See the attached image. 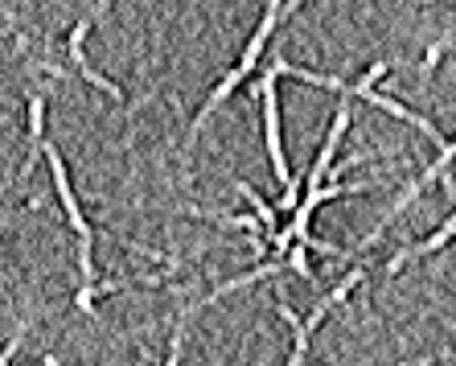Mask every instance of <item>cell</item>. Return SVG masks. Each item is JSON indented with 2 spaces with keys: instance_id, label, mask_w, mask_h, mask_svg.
Segmentation results:
<instances>
[{
  "instance_id": "obj_1",
  "label": "cell",
  "mask_w": 456,
  "mask_h": 366,
  "mask_svg": "<svg viewBox=\"0 0 456 366\" xmlns=\"http://www.w3.org/2000/svg\"><path fill=\"white\" fill-rule=\"evenodd\" d=\"M284 21V0H267V9H264V21H259V29L251 33V42H247V50H243V58H239V66H234L231 75L223 78V83L210 91V99L202 103V111L193 116V124H190V136H185V149H193V141H198V132L206 128V119L214 116V111L223 108L226 99L239 91V86L247 83V78L255 75V66H259V58H264V50H267V42H272V33H276V25Z\"/></svg>"
},
{
  "instance_id": "obj_2",
  "label": "cell",
  "mask_w": 456,
  "mask_h": 366,
  "mask_svg": "<svg viewBox=\"0 0 456 366\" xmlns=\"http://www.w3.org/2000/svg\"><path fill=\"white\" fill-rule=\"evenodd\" d=\"M255 95H259V108H264V144H267V157H272V169H276V182L284 185L280 194V210L292 215L300 202V185L292 182L288 173V157H284V141H280V95H276V70L264 75L255 83Z\"/></svg>"
},
{
  "instance_id": "obj_3",
  "label": "cell",
  "mask_w": 456,
  "mask_h": 366,
  "mask_svg": "<svg viewBox=\"0 0 456 366\" xmlns=\"http://www.w3.org/2000/svg\"><path fill=\"white\" fill-rule=\"evenodd\" d=\"M107 4H111V0H99L95 9L86 12L83 21H78L75 29H70V42H66V50H70V62H75V70L86 78V83H91V86H99V91H103L107 99H116V103H124V91H119V86L111 83V78H103V75H99L95 66L86 62V50H83V45H86V37H91V29H95V25H99V17H103V12H107Z\"/></svg>"
},
{
  "instance_id": "obj_4",
  "label": "cell",
  "mask_w": 456,
  "mask_h": 366,
  "mask_svg": "<svg viewBox=\"0 0 456 366\" xmlns=\"http://www.w3.org/2000/svg\"><path fill=\"white\" fill-rule=\"evenodd\" d=\"M45 161H50L53 194H58V202H62V210H66V223L75 226L78 239H95V231H91V223H86V215H83V206H78V198H75V185H70V177H66L62 152L53 149V144H45Z\"/></svg>"
},
{
  "instance_id": "obj_5",
  "label": "cell",
  "mask_w": 456,
  "mask_h": 366,
  "mask_svg": "<svg viewBox=\"0 0 456 366\" xmlns=\"http://www.w3.org/2000/svg\"><path fill=\"white\" fill-rule=\"evenodd\" d=\"M350 103H341L338 111H333V128H330V136H325V144H321V152H317V161H313V169H308V177H305V190H313V185H321L325 182V169L333 165V157H338V149H341V136L350 132Z\"/></svg>"
},
{
  "instance_id": "obj_6",
  "label": "cell",
  "mask_w": 456,
  "mask_h": 366,
  "mask_svg": "<svg viewBox=\"0 0 456 366\" xmlns=\"http://www.w3.org/2000/svg\"><path fill=\"white\" fill-rule=\"evenodd\" d=\"M362 103H370V108H379V111H387V116H395V119H403V124H411L415 132H424V136L436 144V149L444 144V136H440V128H436L432 119H428V116H419V111H411V108H407V103H399V99L382 95L379 86H374V91H366V95H362Z\"/></svg>"
},
{
  "instance_id": "obj_7",
  "label": "cell",
  "mask_w": 456,
  "mask_h": 366,
  "mask_svg": "<svg viewBox=\"0 0 456 366\" xmlns=\"http://www.w3.org/2000/svg\"><path fill=\"white\" fill-rule=\"evenodd\" d=\"M452 239H456V210H452V215H448L440 226H436V231H432V235H428V239H419V243H411V248H403V251H395V256L387 259V272H391V276H395V272H403L407 264H411V259H419V256H432V251L448 248Z\"/></svg>"
},
{
  "instance_id": "obj_8",
  "label": "cell",
  "mask_w": 456,
  "mask_h": 366,
  "mask_svg": "<svg viewBox=\"0 0 456 366\" xmlns=\"http://www.w3.org/2000/svg\"><path fill=\"white\" fill-rule=\"evenodd\" d=\"M362 281H366V272H362V268H354V272H350V276H341V281H338V289H333V292H330V297H325V301H321V305H317V313H313V317H308V321H305L308 338H313V329H317V325H321V321H325V317H330V313H333V309H338V305H341V301H346V297H350V292H354V289H358V284H362Z\"/></svg>"
},
{
  "instance_id": "obj_9",
  "label": "cell",
  "mask_w": 456,
  "mask_h": 366,
  "mask_svg": "<svg viewBox=\"0 0 456 366\" xmlns=\"http://www.w3.org/2000/svg\"><path fill=\"white\" fill-rule=\"evenodd\" d=\"M276 313L288 321V329H292V354H288V362L300 366L308 358V329H305V321L292 313V305H288V301H276Z\"/></svg>"
},
{
  "instance_id": "obj_10",
  "label": "cell",
  "mask_w": 456,
  "mask_h": 366,
  "mask_svg": "<svg viewBox=\"0 0 456 366\" xmlns=\"http://www.w3.org/2000/svg\"><path fill=\"white\" fill-rule=\"evenodd\" d=\"M239 194H243L247 202L255 206V215H259V223H264V235H267V239L276 235V231H280V215H276V206H272V202H264V198L255 194V190H251V185H247V182H239Z\"/></svg>"
},
{
  "instance_id": "obj_11",
  "label": "cell",
  "mask_w": 456,
  "mask_h": 366,
  "mask_svg": "<svg viewBox=\"0 0 456 366\" xmlns=\"http://www.w3.org/2000/svg\"><path fill=\"white\" fill-rule=\"evenodd\" d=\"M284 264H288V268H292V272H297L300 281L317 284V276H313V264H308V248H305V243H300V239H297V243H292V248L284 251Z\"/></svg>"
},
{
  "instance_id": "obj_12",
  "label": "cell",
  "mask_w": 456,
  "mask_h": 366,
  "mask_svg": "<svg viewBox=\"0 0 456 366\" xmlns=\"http://www.w3.org/2000/svg\"><path fill=\"white\" fill-rule=\"evenodd\" d=\"M0 21H4V29H9V37H12V42H17V50H21V54H29V37H25L21 21L12 17V9H9V4H4V0H0Z\"/></svg>"
},
{
  "instance_id": "obj_13",
  "label": "cell",
  "mask_w": 456,
  "mask_h": 366,
  "mask_svg": "<svg viewBox=\"0 0 456 366\" xmlns=\"http://www.w3.org/2000/svg\"><path fill=\"white\" fill-rule=\"evenodd\" d=\"M25 346V329H17V334L9 338V346H4V350H0V366L4 362H12V354H17V350H21Z\"/></svg>"
},
{
  "instance_id": "obj_14",
  "label": "cell",
  "mask_w": 456,
  "mask_h": 366,
  "mask_svg": "<svg viewBox=\"0 0 456 366\" xmlns=\"http://www.w3.org/2000/svg\"><path fill=\"white\" fill-rule=\"evenodd\" d=\"M0 226H9V218H0Z\"/></svg>"
}]
</instances>
